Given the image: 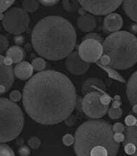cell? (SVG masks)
Returning <instances> with one entry per match:
<instances>
[{
  "mask_svg": "<svg viewBox=\"0 0 137 156\" xmlns=\"http://www.w3.org/2000/svg\"><path fill=\"white\" fill-rule=\"evenodd\" d=\"M22 103L33 120L46 125L56 124L69 118L76 108V88L60 72L41 71L25 84Z\"/></svg>",
  "mask_w": 137,
  "mask_h": 156,
  "instance_id": "obj_1",
  "label": "cell"
},
{
  "mask_svg": "<svg viewBox=\"0 0 137 156\" xmlns=\"http://www.w3.org/2000/svg\"><path fill=\"white\" fill-rule=\"evenodd\" d=\"M76 33L68 20L59 16L41 20L33 28L31 41L39 55L52 61L61 60L73 52Z\"/></svg>",
  "mask_w": 137,
  "mask_h": 156,
  "instance_id": "obj_2",
  "label": "cell"
},
{
  "mask_svg": "<svg viewBox=\"0 0 137 156\" xmlns=\"http://www.w3.org/2000/svg\"><path fill=\"white\" fill-rule=\"evenodd\" d=\"M112 125L103 119L82 123L75 133L74 151L77 156H116L120 144L114 140Z\"/></svg>",
  "mask_w": 137,
  "mask_h": 156,
  "instance_id": "obj_3",
  "label": "cell"
},
{
  "mask_svg": "<svg viewBox=\"0 0 137 156\" xmlns=\"http://www.w3.org/2000/svg\"><path fill=\"white\" fill-rule=\"evenodd\" d=\"M103 54L110 59V66L125 70L137 62V38L127 31H118L103 41Z\"/></svg>",
  "mask_w": 137,
  "mask_h": 156,
  "instance_id": "obj_4",
  "label": "cell"
},
{
  "mask_svg": "<svg viewBox=\"0 0 137 156\" xmlns=\"http://www.w3.org/2000/svg\"><path fill=\"white\" fill-rule=\"evenodd\" d=\"M24 118L20 106L12 100L0 98V142H10L19 136Z\"/></svg>",
  "mask_w": 137,
  "mask_h": 156,
  "instance_id": "obj_5",
  "label": "cell"
},
{
  "mask_svg": "<svg viewBox=\"0 0 137 156\" xmlns=\"http://www.w3.org/2000/svg\"><path fill=\"white\" fill-rule=\"evenodd\" d=\"M30 17L27 12L20 8L8 10L2 19V25L7 32L19 35L28 29Z\"/></svg>",
  "mask_w": 137,
  "mask_h": 156,
  "instance_id": "obj_6",
  "label": "cell"
},
{
  "mask_svg": "<svg viewBox=\"0 0 137 156\" xmlns=\"http://www.w3.org/2000/svg\"><path fill=\"white\" fill-rule=\"evenodd\" d=\"M103 41L99 35L90 33L80 44L78 53L81 58L88 63L100 60L103 55Z\"/></svg>",
  "mask_w": 137,
  "mask_h": 156,
  "instance_id": "obj_7",
  "label": "cell"
},
{
  "mask_svg": "<svg viewBox=\"0 0 137 156\" xmlns=\"http://www.w3.org/2000/svg\"><path fill=\"white\" fill-rule=\"evenodd\" d=\"M103 93L90 92L84 95L82 100V109L85 115L91 118H100L107 113L109 105H105L100 101Z\"/></svg>",
  "mask_w": 137,
  "mask_h": 156,
  "instance_id": "obj_8",
  "label": "cell"
},
{
  "mask_svg": "<svg viewBox=\"0 0 137 156\" xmlns=\"http://www.w3.org/2000/svg\"><path fill=\"white\" fill-rule=\"evenodd\" d=\"M123 0H79L87 11L95 15H109L119 7Z\"/></svg>",
  "mask_w": 137,
  "mask_h": 156,
  "instance_id": "obj_9",
  "label": "cell"
},
{
  "mask_svg": "<svg viewBox=\"0 0 137 156\" xmlns=\"http://www.w3.org/2000/svg\"><path fill=\"white\" fill-rule=\"evenodd\" d=\"M12 64L9 58L0 55V95L6 93L13 84L15 74Z\"/></svg>",
  "mask_w": 137,
  "mask_h": 156,
  "instance_id": "obj_10",
  "label": "cell"
},
{
  "mask_svg": "<svg viewBox=\"0 0 137 156\" xmlns=\"http://www.w3.org/2000/svg\"><path fill=\"white\" fill-rule=\"evenodd\" d=\"M65 66L71 73L76 75H83L89 69L90 64L85 62L78 53V51H73L67 57Z\"/></svg>",
  "mask_w": 137,
  "mask_h": 156,
  "instance_id": "obj_11",
  "label": "cell"
},
{
  "mask_svg": "<svg viewBox=\"0 0 137 156\" xmlns=\"http://www.w3.org/2000/svg\"><path fill=\"white\" fill-rule=\"evenodd\" d=\"M123 147L127 154L137 156V124L127 127Z\"/></svg>",
  "mask_w": 137,
  "mask_h": 156,
  "instance_id": "obj_12",
  "label": "cell"
},
{
  "mask_svg": "<svg viewBox=\"0 0 137 156\" xmlns=\"http://www.w3.org/2000/svg\"><path fill=\"white\" fill-rule=\"evenodd\" d=\"M100 92L105 94L107 91V87L102 80L96 77H91L84 82L82 87V94L85 95L90 92Z\"/></svg>",
  "mask_w": 137,
  "mask_h": 156,
  "instance_id": "obj_13",
  "label": "cell"
},
{
  "mask_svg": "<svg viewBox=\"0 0 137 156\" xmlns=\"http://www.w3.org/2000/svg\"><path fill=\"white\" fill-rule=\"evenodd\" d=\"M122 17L118 13H110L105 17L103 22L104 29L110 33L118 32L123 27Z\"/></svg>",
  "mask_w": 137,
  "mask_h": 156,
  "instance_id": "obj_14",
  "label": "cell"
},
{
  "mask_svg": "<svg viewBox=\"0 0 137 156\" xmlns=\"http://www.w3.org/2000/svg\"><path fill=\"white\" fill-rule=\"evenodd\" d=\"M126 94L132 106L137 105V71L129 79L126 87Z\"/></svg>",
  "mask_w": 137,
  "mask_h": 156,
  "instance_id": "obj_15",
  "label": "cell"
},
{
  "mask_svg": "<svg viewBox=\"0 0 137 156\" xmlns=\"http://www.w3.org/2000/svg\"><path fill=\"white\" fill-rule=\"evenodd\" d=\"M77 25L82 32H91L96 27V20L93 15L86 13L79 17L77 21Z\"/></svg>",
  "mask_w": 137,
  "mask_h": 156,
  "instance_id": "obj_16",
  "label": "cell"
},
{
  "mask_svg": "<svg viewBox=\"0 0 137 156\" xmlns=\"http://www.w3.org/2000/svg\"><path fill=\"white\" fill-rule=\"evenodd\" d=\"M33 72L32 64L27 62H21L17 64L14 69V74L18 79L26 80L31 77Z\"/></svg>",
  "mask_w": 137,
  "mask_h": 156,
  "instance_id": "obj_17",
  "label": "cell"
},
{
  "mask_svg": "<svg viewBox=\"0 0 137 156\" xmlns=\"http://www.w3.org/2000/svg\"><path fill=\"white\" fill-rule=\"evenodd\" d=\"M6 57L11 59L13 63L19 64L24 58V52L20 46H14L8 49Z\"/></svg>",
  "mask_w": 137,
  "mask_h": 156,
  "instance_id": "obj_18",
  "label": "cell"
},
{
  "mask_svg": "<svg viewBox=\"0 0 137 156\" xmlns=\"http://www.w3.org/2000/svg\"><path fill=\"white\" fill-rule=\"evenodd\" d=\"M123 6L126 15L137 22V0H123Z\"/></svg>",
  "mask_w": 137,
  "mask_h": 156,
  "instance_id": "obj_19",
  "label": "cell"
},
{
  "mask_svg": "<svg viewBox=\"0 0 137 156\" xmlns=\"http://www.w3.org/2000/svg\"><path fill=\"white\" fill-rule=\"evenodd\" d=\"M99 66L100 67H101L103 69H104L105 71L107 73L108 75H109L110 77H112L113 79H114L116 80H117V81L122 83H124L125 82V80H124V78L121 76V75L118 73L117 71H115L114 69L112 68V66H110V65L104 66V65L99 64Z\"/></svg>",
  "mask_w": 137,
  "mask_h": 156,
  "instance_id": "obj_20",
  "label": "cell"
},
{
  "mask_svg": "<svg viewBox=\"0 0 137 156\" xmlns=\"http://www.w3.org/2000/svg\"><path fill=\"white\" fill-rule=\"evenodd\" d=\"M79 0H63L64 9L68 12H74L80 9Z\"/></svg>",
  "mask_w": 137,
  "mask_h": 156,
  "instance_id": "obj_21",
  "label": "cell"
},
{
  "mask_svg": "<svg viewBox=\"0 0 137 156\" xmlns=\"http://www.w3.org/2000/svg\"><path fill=\"white\" fill-rule=\"evenodd\" d=\"M22 7L27 12H35L39 8V2L38 0H24Z\"/></svg>",
  "mask_w": 137,
  "mask_h": 156,
  "instance_id": "obj_22",
  "label": "cell"
},
{
  "mask_svg": "<svg viewBox=\"0 0 137 156\" xmlns=\"http://www.w3.org/2000/svg\"><path fill=\"white\" fill-rule=\"evenodd\" d=\"M32 66L33 70L36 71H42L46 68V62L42 58H37L34 59L32 62Z\"/></svg>",
  "mask_w": 137,
  "mask_h": 156,
  "instance_id": "obj_23",
  "label": "cell"
},
{
  "mask_svg": "<svg viewBox=\"0 0 137 156\" xmlns=\"http://www.w3.org/2000/svg\"><path fill=\"white\" fill-rule=\"evenodd\" d=\"M108 115L112 119H119L123 115V111L121 108H114L110 107L107 111Z\"/></svg>",
  "mask_w": 137,
  "mask_h": 156,
  "instance_id": "obj_24",
  "label": "cell"
},
{
  "mask_svg": "<svg viewBox=\"0 0 137 156\" xmlns=\"http://www.w3.org/2000/svg\"><path fill=\"white\" fill-rule=\"evenodd\" d=\"M0 156H15V153L9 145L0 142Z\"/></svg>",
  "mask_w": 137,
  "mask_h": 156,
  "instance_id": "obj_25",
  "label": "cell"
},
{
  "mask_svg": "<svg viewBox=\"0 0 137 156\" xmlns=\"http://www.w3.org/2000/svg\"><path fill=\"white\" fill-rule=\"evenodd\" d=\"M28 146L33 149H37L41 145V140L38 137L33 136L28 140Z\"/></svg>",
  "mask_w": 137,
  "mask_h": 156,
  "instance_id": "obj_26",
  "label": "cell"
},
{
  "mask_svg": "<svg viewBox=\"0 0 137 156\" xmlns=\"http://www.w3.org/2000/svg\"><path fill=\"white\" fill-rule=\"evenodd\" d=\"M9 42L6 37L0 35V55L4 53L5 51L8 50Z\"/></svg>",
  "mask_w": 137,
  "mask_h": 156,
  "instance_id": "obj_27",
  "label": "cell"
},
{
  "mask_svg": "<svg viewBox=\"0 0 137 156\" xmlns=\"http://www.w3.org/2000/svg\"><path fill=\"white\" fill-rule=\"evenodd\" d=\"M15 0H0V14L9 9Z\"/></svg>",
  "mask_w": 137,
  "mask_h": 156,
  "instance_id": "obj_28",
  "label": "cell"
},
{
  "mask_svg": "<svg viewBox=\"0 0 137 156\" xmlns=\"http://www.w3.org/2000/svg\"><path fill=\"white\" fill-rule=\"evenodd\" d=\"M74 142H75V137L71 134H66L63 138V144L67 147L71 146L72 144H74Z\"/></svg>",
  "mask_w": 137,
  "mask_h": 156,
  "instance_id": "obj_29",
  "label": "cell"
},
{
  "mask_svg": "<svg viewBox=\"0 0 137 156\" xmlns=\"http://www.w3.org/2000/svg\"><path fill=\"white\" fill-rule=\"evenodd\" d=\"M18 153L20 156H29L31 154V149L27 146H22L18 149Z\"/></svg>",
  "mask_w": 137,
  "mask_h": 156,
  "instance_id": "obj_30",
  "label": "cell"
},
{
  "mask_svg": "<svg viewBox=\"0 0 137 156\" xmlns=\"http://www.w3.org/2000/svg\"><path fill=\"white\" fill-rule=\"evenodd\" d=\"M21 98L22 95L20 92L18 91V90H14V91H13L11 94H10V99L14 102H19V101L21 100Z\"/></svg>",
  "mask_w": 137,
  "mask_h": 156,
  "instance_id": "obj_31",
  "label": "cell"
},
{
  "mask_svg": "<svg viewBox=\"0 0 137 156\" xmlns=\"http://www.w3.org/2000/svg\"><path fill=\"white\" fill-rule=\"evenodd\" d=\"M112 129L114 133H123L125 130V126L122 123H121V122L115 123L112 126Z\"/></svg>",
  "mask_w": 137,
  "mask_h": 156,
  "instance_id": "obj_32",
  "label": "cell"
},
{
  "mask_svg": "<svg viewBox=\"0 0 137 156\" xmlns=\"http://www.w3.org/2000/svg\"><path fill=\"white\" fill-rule=\"evenodd\" d=\"M41 4L45 6H52L60 2V0H38Z\"/></svg>",
  "mask_w": 137,
  "mask_h": 156,
  "instance_id": "obj_33",
  "label": "cell"
},
{
  "mask_svg": "<svg viewBox=\"0 0 137 156\" xmlns=\"http://www.w3.org/2000/svg\"><path fill=\"white\" fill-rule=\"evenodd\" d=\"M136 118H135V117H134L133 115H132L127 116L126 118L125 119V124L128 126H134L136 123Z\"/></svg>",
  "mask_w": 137,
  "mask_h": 156,
  "instance_id": "obj_34",
  "label": "cell"
},
{
  "mask_svg": "<svg viewBox=\"0 0 137 156\" xmlns=\"http://www.w3.org/2000/svg\"><path fill=\"white\" fill-rule=\"evenodd\" d=\"M114 140L116 142L120 143L123 142L125 140V135L123 134V133H115L114 134Z\"/></svg>",
  "mask_w": 137,
  "mask_h": 156,
  "instance_id": "obj_35",
  "label": "cell"
},
{
  "mask_svg": "<svg viewBox=\"0 0 137 156\" xmlns=\"http://www.w3.org/2000/svg\"><path fill=\"white\" fill-rule=\"evenodd\" d=\"M100 101L101 102L105 105H109V104L110 103L111 101V98L109 95H108L107 93L105 94H103L101 98H100Z\"/></svg>",
  "mask_w": 137,
  "mask_h": 156,
  "instance_id": "obj_36",
  "label": "cell"
},
{
  "mask_svg": "<svg viewBox=\"0 0 137 156\" xmlns=\"http://www.w3.org/2000/svg\"><path fill=\"white\" fill-rule=\"evenodd\" d=\"M121 105V100H114V102L112 103V107H114V108H120Z\"/></svg>",
  "mask_w": 137,
  "mask_h": 156,
  "instance_id": "obj_37",
  "label": "cell"
},
{
  "mask_svg": "<svg viewBox=\"0 0 137 156\" xmlns=\"http://www.w3.org/2000/svg\"><path fill=\"white\" fill-rule=\"evenodd\" d=\"M15 41L17 44H22L24 42V37L22 36H17L15 37Z\"/></svg>",
  "mask_w": 137,
  "mask_h": 156,
  "instance_id": "obj_38",
  "label": "cell"
},
{
  "mask_svg": "<svg viewBox=\"0 0 137 156\" xmlns=\"http://www.w3.org/2000/svg\"><path fill=\"white\" fill-rule=\"evenodd\" d=\"M78 10V12H79L80 15H85V14L87 13V10H85V9H83V8H81V9H79Z\"/></svg>",
  "mask_w": 137,
  "mask_h": 156,
  "instance_id": "obj_39",
  "label": "cell"
},
{
  "mask_svg": "<svg viewBox=\"0 0 137 156\" xmlns=\"http://www.w3.org/2000/svg\"><path fill=\"white\" fill-rule=\"evenodd\" d=\"M131 30L134 33H137V24H134L131 26Z\"/></svg>",
  "mask_w": 137,
  "mask_h": 156,
  "instance_id": "obj_40",
  "label": "cell"
},
{
  "mask_svg": "<svg viewBox=\"0 0 137 156\" xmlns=\"http://www.w3.org/2000/svg\"><path fill=\"white\" fill-rule=\"evenodd\" d=\"M132 111H134V113L137 114V105L132 106Z\"/></svg>",
  "mask_w": 137,
  "mask_h": 156,
  "instance_id": "obj_41",
  "label": "cell"
}]
</instances>
